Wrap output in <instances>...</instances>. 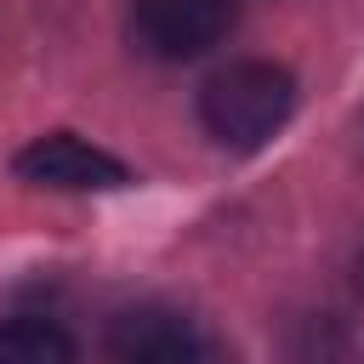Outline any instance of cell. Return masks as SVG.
<instances>
[{
	"mask_svg": "<svg viewBox=\"0 0 364 364\" xmlns=\"http://www.w3.org/2000/svg\"><path fill=\"white\" fill-rule=\"evenodd\" d=\"M290 114H296V80L290 68L262 63V57L228 63L199 85V119L233 154H250L267 136H279Z\"/></svg>",
	"mask_w": 364,
	"mask_h": 364,
	"instance_id": "1",
	"label": "cell"
},
{
	"mask_svg": "<svg viewBox=\"0 0 364 364\" xmlns=\"http://www.w3.org/2000/svg\"><path fill=\"white\" fill-rule=\"evenodd\" d=\"M353 290L364 296V239H358V250H353Z\"/></svg>",
	"mask_w": 364,
	"mask_h": 364,
	"instance_id": "6",
	"label": "cell"
},
{
	"mask_svg": "<svg viewBox=\"0 0 364 364\" xmlns=\"http://www.w3.org/2000/svg\"><path fill=\"white\" fill-rule=\"evenodd\" d=\"M0 364H80V347L51 318H6L0 324Z\"/></svg>",
	"mask_w": 364,
	"mask_h": 364,
	"instance_id": "5",
	"label": "cell"
},
{
	"mask_svg": "<svg viewBox=\"0 0 364 364\" xmlns=\"http://www.w3.org/2000/svg\"><path fill=\"white\" fill-rule=\"evenodd\" d=\"M114 364H228L216 336L176 307H131L108 324Z\"/></svg>",
	"mask_w": 364,
	"mask_h": 364,
	"instance_id": "2",
	"label": "cell"
},
{
	"mask_svg": "<svg viewBox=\"0 0 364 364\" xmlns=\"http://www.w3.org/2000/svg\"><path fill=\"white\" fill-rule=\"evenodd\" d=\"M11 171H17L23 182L57 188V193H97V188H125V182H131L125 159H114L108 148L85 142V136H74V131H46V136H34V142L11 159Z\"/></svg>",
	"mask_w": 364,
	"mask_h": 364,
	"instance_id": "4",
	"label": "cell"
},
{
	"mask_svg": "<svg viewBox=\"0 0 364 364\" xmlns=\"http://www.w3.org/2000/svg\"><path fill=\"white\" fill-rule=\"evenodd\" d=\"M233 28V0H131V40L159 63H188L222 46Z\"/></svg>",
	"mask_w": 364,
	"mask_h": 364,
	"instance_id": "3",
	"label": "cell"
}]
</instances>
